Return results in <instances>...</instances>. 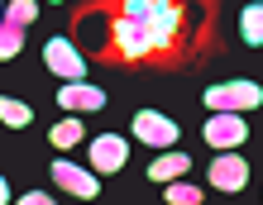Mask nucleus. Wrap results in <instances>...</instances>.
<instances>
[{
	"label": "nucleus",
	"mask_w": 263,
	"mask_h": 205,
	"mask_svg": "<svg viewBox=\"0 0 263 205\" xmlns=\"http://www.w3.org/2000/svg\"><path fill=\"white\" fill-rule=\"evenodd\" d=\"M24 205H53V196H43V191H29V196H20Z\"/></svg>",
	"instance_id": "16"
},
{
	"label": "nucleus",
	"mask_w": 263,
	"mask_h": 205,
	"mask_svg": "<svg viewBox=\"0 0 263 205\" xmlns=\"http://www.w3.org/2000/svg\"><path fill=\"white\" fill-rule=\"evenodd\" d=\"M43 67L53 76H63V81H86V57L72 48L67 38H48L43 43Z\"/></svg>",
	"instance_id": "3"
},
{
	"label": "nucleus",
	"mask_w": 263,
	"mask_h": 205,
	"mask_svg": "<svg viewBox=\"0 0 263 205\" xmlns=\"http://www.w3.org/2000/svg\"><path fill=\"white\" fill-rule=\"evenodd\" d=\"M53 181L63 186L67 196H77V200H96V196H101V181H96V172H82V167L63 162V157L53 162Z\"/></svg>",
	"instance_id": "6"
},
{
	"label": "nucleus",
	"mask_w": 263,
	"mask_h": 205,
	"mask_svg": "<svg viewBox=\"0 0 263 205\" xmlns=\"http://www.w3.org/2000/svg\"><path fill=\"white\" fill-rule=\"evenodd\" d=\"M206 144L211 148H239L249 138V124L239 119V110H215V119H206Z\"/></svg>",
	"instance_id": "4"
},
{
	"label": "nucleus",
	"mask_w": 263,
	"mask_h": 205,
	"mask_svg": "<svg viewBox=\"0 0 263 205\" xmlns=\"http://www.w3.org/2000/svg\"><path fill=\"white\" fill-rule=\"evenodd\" d=\"M53 148H77L82 144V119H63V124H53Z\"/></svg>",
	"instance_id": "13"
},
{
	"label": "nucleus",
	"mask_w": 263,
	"mask_h": 205,
	"mask_svg": "<svg viewBox=\"0 0 263 205\" xmlns=\"http://www.w3.org/2000/svg\"><path fill=\"white\" fill-rule=\"evenodd\" d=\"M239 38L249 48H263V5H244L239 10Z\"/></svg>",
	"instance_id": "11"
},
{
	"label": "nucleus",
	"mask_w": 263,
	"mask_h": 205,
	"mask_svg": "<svg viewBox=\"0 0 263 205\" xmlns=\"http://www.w3.org/2000/svg\"><path fill=\"white\" fill-rule=\"evenodd\" d=\"M182 29L177 0H125L115 14V53L125 62H139L148 53H163Z\"/></svg>",
	"instance_id": "1"
},
{
	"label": "nucleus",
	"mask_w": 263,
	"mask_h": 205,
	"mask_svg": "<svg viewBox=\"0 0 263 205\" xmlns=\"http://www.w3.org/2000/svg\"><path fill=\"white\" fill-rule=\"evenodd\" d=\"M58 105L63 110H101L105 105V91L101 86H86V81H63V91H58Z\"/></svg>",
	"instance_id": "9"
},
{
	"label": "nucleus",
	"mask_w": 263,
	"mask_h": 205,
	"mask_svg": "<svg viewBox=\"0 0 263 205\" xmlns=\"http://www.w3.org/2000/svg\"><path fill=\"white\" fill-rule=\"evenodd\" d=\"M187 167H192L187 153H167L158 162H148V181H177V177H187Z\"/></svg>",
	"instance_id": "10"
},
{
	"label": "nucleus",
	"mask_w": 263,
	"mask_h": 205,
	"mask_svg": "<svg viewBox=\"0 0 263 205\" xmlns=\"http://www.w3.org/2000/svg\"><path fill=\"white\" fill-rule=\"evenodd\" d=\"M211 110H258L263 105V86L258 81H220L206 91Z\"/></svg>",
	"instance_id": "2"
},
{
	"label": "nucleus",
	"mask_w": 263,
	"mask_h": 205,
	"mask_svg": "<svg viewBox=\"0 0 263 205\" xmlns=\"http://www.w3.org/2000/svg\"><path fill=\"white\" fill-rule=\"evenodd\" d=\"M167 200H173V205H201L206 196H201L192 181H173V186H167Z\"/></svg>",
	"instance_id": "14"
},
{
	"label": "nucleus",
	"mask_w": 263,
	"mask_h": 205,
	"mask_svg": "<svg viewBox=\"0 0 263 205\" xmlns=\"http://www.w3.org/2000/svg\"><path fill=\"white\" fill-rule=\"evenodd\" d=\"M125 157H129V144H125V138H115V134L91 138V167H96L101 177L120 172V167H125Z\"/></svg>",
	"instance_id": "8"
},
{
	"label": "nucleus",
	"mask_w": 263,
	"mask_h": 205,
	"mask_svg": "<svg viewBox=\"0 0 263 205\" xmlns=\"http://www.w3.org/2000/svg\"><path fill=\"white\" fill-rule=\"evenodd\" d=\"M34 14H39V5H34V0H10V10H5V24H29V19H34Z\"/></svg>",
	"instance_id": "15"
},
{
	"label": "nucleus",
	"mask_w": 263,
	"mask_h": 205,
	"mask_svg": "<svg viewBox=\"0 0 263 205\" xmlns=\"http://www.w3.org/2000/svg\"><path fill=\"white\" fill-rule=\"evenodd\" d=\"M244 181H249V162L235 157L230 148H220V157L211 162V186L215 191H244Z\"/></svg>",
	"instance_id": "7"
},
{
	"label": "nucleus",
	"mask_w": 263,
	"mask_h": 205,
	"mask_svg": "<svg viewBox=\"0 0 263 205\" xmlns=\"http://www.w3.org/2000/svg\"><path fill=\"white\" fill-rule=\"evenodd\" d=\"M0 119H5L10 129H24V124L34 119V110H29L24 100H14V96H5V100H0Z\"/></svg>",
	"instance_id": "12"
},
{
	"label": "nucleus",
	"mask_w": 263,
	"mask_h": 205,
	"mask_svg": "<svg viewBox=\"0 0 263 205\" xmlns=\"http://www.w3.org/2000/svg\"><path fill=\"white\" fill-rule=\"evenodd\" d=\"M134 138L148 144V148H173L177 144V124L167 115H158V110H139L134 115Z\"/></svg>",
	"instance_id": "5"
}]
</instances>
